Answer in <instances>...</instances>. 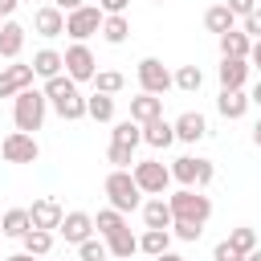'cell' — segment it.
<instances>
[{"label": "cell", "mask_w": 261, "mask_h": 261, "mask_svg": "<svg viewBox=\"0 0 261 261\" xmlns=\"http://www.w3.org/2000/svg\"><path fill=\"white\" fill-rule=\"evenodd\" d=\"M45 110H49V98L41 94V90H20L16 98H12V122H16V130H41V122H45Z\"/></svg>", "instance_id": "cell-1"}, {"label": "cell", "mask_w": 261, "mask_h": 261, "mask_svg": "<svg viewBox=\"0 0 261 261\" xmlns=\"http://www.w3.org/2000/svg\"><path fill=\"white\" fill-rule=\"evenodd\" d=\"M171 232H175L179 241H200L204 224H192V220H171Z\"/></svg>", "instance_id": "cell-38"}, {"label": "cell", "mask_w": 261, "mask_h": 261, "mask_svg": "<svg viewBox=\"0 0 261 261\" xmlns=\"http://www.w3.org/2000/svg\"><path fill=\"white\" fill-rule=\"evenodd\" d=\"M53 4H57V8H61V12H73V8H82V4H86V0H53Z\"/></svg>", "instance_id": "cell-45"}, {"label": "cell", "mask_w": 261, "mask_h": 261, "mask_svg": "<svg viewBox=\"0 0 261 261\" xmlns=\"http://www.w3.org/2000/svg\"><path fill=\"white\" fill-rule=\"evenodd\" d=\"M171 82H175V90H184V94H196V90L204 86V73H200V65H179V69L171 73Z\"/></svg>", "instance_id": "cell-31"}, {"label": "cell", "mask_w": 261, "mask_h": 261, "mask_svg": "<svg viewBox=\"0 0 261 261\" xmlns=\"http://www.w3.org/2000/svg\"><path fill=\"white\" fill-rule=\"evenodd\" d=\"M245 61H249V69H257V73H261V41H253V45H249V57H245Z\"/></svg>", "instance_id": "cell-43"}, {"label": "cell", "mask_w": 261, "mask_h": 261, "mask_svg": "<svg viewBox=\"0 0 261 261\" xmlns=\"http://www.w3.org/2000/svg\"><path fill=\"white\" fill-rule=\"evenodd\" d=\"M241 20H245V29H241V33H249L253 41H261V4H257L249 16H241Z\"/></svg>", "instance_id": "cell-39"}, {"label": "cell", "mask_w": 261, "mask_h": 261, "mask_svg": "<svg viewBox=\"0 0 261 261\" xmlns=\"http://www.w3.org/2000/svg\"><path fill=\"white\" fill-rule=\"evenodd\" d=\"M163 114V98L159 94H139V98H130V118L143 126V122H151V118H159Z\"/></svg>", "instance_id": "cell-21"}, {"label": "cell", "mask_w": 261, "mask_h": 261, "mask_svg": "<svg viewBox=\"0 0 261 261\" xmlns=\"http://www.w3.org/2000/svg\"><path fill=\"white\" fill-rule=\"evenodd\" d=\"M216 77H220V90H245V82H249V61H245V57H220Z\"/></svg>", "instance_id": "cell-13"}, {"label": "cell", "mask_w": 261, "mask_h": 261, "mask_svg": "<svg viewBox=\"0 0 261 261\" xmlns=\"http://www.w3.org/2000/svg\"><path fill=\"white\" fill-rule=\"evenodd\" d=\"M228 8H232V16H249L253 8H257V0H224Z\"/></svg>", "instance_id": "cell-41"}, {"label": "cell", "mask_w": 261, "mask_h": 261, "mask_svg": "<svg viewBox=\"0 0 261 261\" xmlns=\"http://www.w3.org/2000/svg\"><path fill=\"white\" fill-rule=\"evenodd\" d=\"M253 143L261 147V118H257V126H253Z\"/></svg>", "instance_id": "cell-49"}, {"label": "cell", "mask_w": 261, "mask_h": 261, "mask_svg": "<svg viewBox=\"0 0 261 261\" xmlns=\"http://www.w3.org/2000/svg\"><path fill=\"white\" fill-rule=\"evenodd\" d=\"M77 257H82V261H102V257H110V253H106V241H102V237H86V241L77 245Z\"/></svg>", "instance_id": "cell-36"}, {"label": "cell", "mask_w": 261, "mask_h": 261, "mask_svg": "<svg viewBox=\"0 0 261 261\" xmlns=\"http://www.w3.org/2000/svg\"><path fill=\"white\" fill-rule=\"evenodd\" d=\"M249 106H261V82L253 86V94H249Z\"/></svg>", "instance_id": "cell-47"}, {"label": "cell", "mask_w": 261, "mask_h": 261, "mask_svg": "<svg viewBox=\"0 0 261 261\" xmlns=\"http://www.w3.org/2000/svg\"><path fill=\"white\" fill-rule=\"evenodd\" d=\"M102 261H106V257H102Z\"/></svg>", "instance_id": "cell-53"}, {"label": "cell", "mask_w": 261, "mask_h": 261, "mask_svg": "<svg viewBox=\"0 0 261 261\" xmlns=\"http://www.w3.org/2000/svg\"><path fill=\"white\" fill-rule=\"evenodd\" d=\"M61 57H65V73H69L73 82H94L98 61H94V53H90V45H86V41H73Z\"/></svg>", "instance_id": "cell-7"}, {"label": "cell", "mask_w": 261, "mask_h": 261, "mask_svg": "<svg viewBox=\"0 0 261 261\" xmlns=\"http://www.w3.org/2000/svg\"><path fill=\"white\" fill-rule=\"evenodd\" d=\"M212 261H245V257H241V253H237L228 241H220V245L212 249Z\"/></svg>", "instance_id": "cell-40"}, {"label": "cell", "mask_w": 261, "mask_h": 261, "mask_svg": "<svg viewBox=\"0 0 261 261\" xmlns=\"http://www.w3.org/2000/svg\"><path fill=\"white\" fill-rule=\"evenodd\" d=\"M139 86H143V94H167L175 82H171V69L159 57H143L139 61Z\"/></svg>", "instance_id": "cell-9"}, {"label": "cell", "mask_w": 261, "mask_h": 261, "mask_svg": "<svg viewBox=\"0 0 261 261\" xmlns=\"http://www.w3.org/2000/svg\"><path fill=\"white\" fill-rule=\"evenodd\" d=\"M0 155H4V163H37L41 147H37V139L29 130H12V135H4Z\"/></svg>", "instance_id": "cell-8"}, {"label": "cell", "mask_w": 261, "mask_h": 261, "mask_svg": "<svg viewBox=\"0 0 261 261\" xmlns=\"http://www.w3.org/2000/svg\"><path fill=\"white\" fill-rule=\"evenodd\" d=\"M167 249H171V228H143V237H139V253L159 257V253H167Z\"/></svg>", "instance_id": "cell-26"}, {"label": "cell", "mask_w": 261, "mask_h": 261, "mask_svg": "<svg viewBox=\"0 0 261 261\" xmlns=\"http://www.w3.org/2000/svg\"><path fill=\"white\" fill-rule=\"evenodd\" d=\"M216 110H220V118L237 122V118H245V110H249V94H245V90H220Z\"/></svg>", "instance_id": "cell-18"}, {"label": "cell", "mask_w": 261, "mask_h": 261, "mask_svg": "<svg viewBox=\"0 0 261 261\" xmlns=\"http://www.w3.org/2000/svg\"><path fill=\"white\" fill-rule=\"evenodd\" d=\"M155 4H163V0H155Z\"/></svg>", "instance_id": "cell-52"}, {"label": "cell", "mask_w": 261, "mask_h": 261, "mask_svg": "<svg viewBox=\"0 0 261 261\" xmlns=\"http://www.w3.org/2000/svg\"><path fill=\"white\" fill-rule=\"evenodd\" d=\"M86 114H90L94 122H110V118H114V94H98V90H94V94L86 98Z\"/></svg>", "instance_id": "cell-29"}, {"label": "cell", "mask_w": 261, "mask_h": 261, "mask_svg": "<svg viewBox=\"0 0 261 261\" xmlns=\"http://www.w3.org/2000/svg\"><path fill=\"white\" fill-rule=\"evenodd\" d=\"M216 41H220V57H249V45H253V37L241 33V29H228Z\"/></svg>", "instance_id": "cell-23"}, {"label": "cell", "mask_w": 261, "mask_h": 261, "mask_svg": "<svg viewBox=\"0 0 261 261\" xmlns=\"http://www.w3.org/2000/svg\"><path fill=\"white\" fill-rule=\"evenodd\" d=\"M33 29H37L41 37H61V33H65V12H61L57 4H45V8L33 12Z\"/></svg>", "instance_id": "cell-16"}, {"label": "cell", "mask_w": 261, "mask_h": 261, "mask_svg": "<svg viewBox=\"0 0 261 261\" xmlns=\"http://www.w3.org/2000/svg\"><path fill=\"white\" fill-rule=\"evenodd\" d=\"M130 175H135V184H139L143 196H163L167 184H171V171H167L159 159H139V163H130Z\"/></svg>", "instance_id": "cell-5"}, {"label": "cell", "mask_w": 261, "mask_h": 261, "mask_svg": "<svg viewBox=\"0 0 261 261\" xmlns=\"http://www.w3.org/2000/svg\"><path fill=\"white\" fill-rule=\"evenodd\" d=\"M0 241H4V232H0Z\"/></svg>", "instance_id": "cell-51"}, {"label": "cell", "mask_w": 261, "mask_h": 261, "mask_svg": "<svg viewBox=\"0 0 261 261\" xmlns=\"http://www.w3.org/2000/svg\"><path fill=\"white\" fill-rule=\"evenodd\" d=\"M29 228H33V220H29V208H8V212L0 216V232H4V237H12V241H20Z\"/></svg>", "instance_id": "cell-25"}, {"label": "cell", "mask_w": 261, "mask_h": 261, "mask_svg": "<svg viewBox=\"0 0 261 261\" xmlns=\"http://www.w3.org/2000/svg\"><path fill=\"white\" fill-rule=\"evenodd\" d=\"M61 216H65V208L53 200V196H41V200H33V208H29V220H33V228H57L61 224Z\"/></svg>", "instance_id": "cell-11"}, {"label": "cell", "mask_w": 261, "mask_h": 261, "mask_svg": "<svg viewBox=\"0 0 261 261\" xmlns=\"http://www.w3.org/2000/svg\"><path fill=\"white\" fill-rule=\"evenodd\" d=\"M102 41L106 45H122L126 37H130V20H126V12H118V16H102Z\"/></svg>", "instance_id": "cell-28"}, {"label": "cell", "mask_w": 261, "mask_h": 261, "mask_svg": "<svg viewBox=\"0 0 261 261\" xmlns=\"http://www.w3.org/2000/svg\"><path fill=\"white\" fill-rule=\"evenodd\" d=\"M57 232H61L69 245H82L86 237H94V216H90V212H65L61 224H57Z\"/></svg>", "instance_id": "cell-12"}, {"label": "cell", "mask_w": 261, "mask_h": 261, "mask_svg": "<svg viewBox=\"0 0 261 261\" xmlns=\"http://www.w3.org/2000/svg\"><path fill=\"white\" fill-rule=\"evenodd\" d=\"M16 4H20V0H0V20H8V16L16 12Z\"/></svg>", "instance_id": "cell-44"}, {"label": "cell", "mask_w": 261, "mask_h": 261, "mask_svg": "<svg viewBox=\"0 0 261 261\" xmlns=\"http://www.w3.org/2000/svg\"><path fill=\"white\" fill-rule=\"evenodd\" d=\"M122 224H126V216H122L118 208H102V212L94 216V232H98V237H110V232H118Z\"/></svg>", "instance_id": "cell-33"}, {"label": "cell", "mask_w": 261, "mask_h": 261, "mask_svg": "<svg viewBox=\"0 0 261 261\" xmlns=\"http://www.w3.org/2000/svg\"><path fill=\"white\" fill-rule=\"evenodd\" d=\"M0 261H37V257H33V253H24V249H20V253H8V257H0Z\"/></svg>", "instance_id": "cell-46"}, {"label": "cell", "mask_w": 261, "mask_h": 261, "mask_svg": "<svg viewBox=\"0 0 261 261\" xmlns=\"http://www.w3.org/2000/svg\"><path fill=\"white\" fill-rule=\"evenodd\" d=\"M143 224L147 228H171V204L163 196H151L143 204Z\"/></svg>", "instance_id": "cell-22"}, {"label": "cell", "mask_w": 261, "mask_h": 261, "mask_svg": "<svg viewBox=\"0 0 261 261\" xmlns=\"http://www.w3.org/2000/svg\"><path fill=\"white\" fill-rule=\"evenodd\" d=\"M167 171H171V179H179L184 188H208V184L216 179L212 159H200V155H179Z\"/></svg>", "instance_id": "cell-4"}, {"label": "cell", "mask_w": 261, "mask_h": 261, "mask_svg": "<svg viewBox=\"0 0 261 261\" xmlns=\"http://www.w3.org/2000/svg\"><path fill=\"white\" fill-rule=\"evenodd\" d=\"M106 241V253L114 257V261H130L135 253H139V237L130 232V224H122L118 232H110V237H102Z\"/></svg>", "instance_id": "cell-15"}, {"label": "cell", "mask_w": 261, "mask_h": 261, "mask_svg": "<svg viewBox=\"0 0 261 261\" xmlns=\"http://www.w3.org/2000/svg\"><path fill=\"white\" fill-rule=\"evenodd\" d=\"M102 188H106V200H110V208H118L122 216L139 208V196H143V192H139V184H135L130 167H114V171L106 175V184H102Z\"/></svg>", "instance_id": "cell-2"}, {"label": "cell", "mask_w": 261, "mask_h": 261, "mask_svg": "<svg viewBox=\"0 0 261 261\" xmlns=\"http://www.w3.org/2000/svg\"><path fill=\"white\" fill-rule=\"evenodd\" d=\"M102 8H94V4H82V8H73V12H65V33L73 37V41H90L98 29H102Z\"/></svg>", "instance_id": "cell-6"}, {"label": "cell", "mask_w": 261, "mask_h": 261, "mask_svg": "<svg viewBox=\"0 0 261 261\" xmlns=\"http://www.w3.org/2000/svg\"><path fill=\"white\" fill-rule=\"evenodd\" d=\"M171 126H175V139H179V143H200V139L208 135V118H204L200 110H184Z\"/></svg>", "instance_id": "cell-14"}, {"label": "cell", "mask_w": 261, "mask_h": 261, "mask_svg": "<svg viewBox=\"0 0 261 261\" xmlns=\"http://www.w3.org/2000/svg\"><path fill=\"white\" fill-rule=\"evenodd\" d=\"M126 4H130V0H98V8H102L106 16H118V12H126Z\"/></svg>", "instance_id": "cell-42"}, {"label": "cell", "mask_w": 261, "mask_h": 261, "mask_svg": "<svg viewBox=\"0 0 261 261\" xmlns=\"http://www.w3.org/2000/svg\"><path fill=\"white\" fill-rule=\"evenodd\" d=\"M61 69H65V57L57 49H37L33 53V73L37 77H57Z\"/></svg>", "instance_id": "cell-24"}, {"label": "cell", "mask_w": 261, "mask_h": 261, "mask_svg": "<svg viewBox=\"0 0 261 261\" xmlns=\"http://www.w3.org/2000/svg\"><path fill=\"white\" fill-rule=\"evenodd\" d=\"M53 102V110L65 118V122H77V118H86V98L77 94V90H69V94H57V98H49Z\"/></svg>", "instance_id": "cell-20"}, {"label": "cell", "mask_w": 261, "mask_h": 261, "mask_svg": "<svg viewBox=\"0 0 261 261\" xmlns=\"http://www.w3.org/2000/svg\"><path fill=\"white\" fill-rule=\"evenodd\" d=\"M122 86H126V77H122L118 69H98V73H94V90H98V94H118Z\"/></svg>", "instance_id": "cell-34"}, {"label": "cell", "mask_w": 261, "mask_h": 261, "mask_svg": "<svg viewBox=\"0 0 261 261\" xmlns=\"http://www.w3.org/2000/svg\"><path fill=\"white\" fill-rule=\"evenodd\" d=\"M33 65H0V98H16L20 90L33 86Z\"/></svg>", "instance_id": "cell-10"}, {"label": "cell", "mask_w": 261, "mask_h": 261, "mask_svg": "<svg viewBox=\"0 0 261 261\" xmlns=\"http://www.w3.org/2000/svg\"><path fill=\"white\" fill-rule=\"evenodd\" d=\"M171 204V220H192V224H208L212 216V200L200 188H179L175 196H167Z\"/></svg>", "instance_id": "cell-3"}, {"label": "cell", "mask_w": 261, "mask_h": 261, "mask_svg": "<svg viewBox=\"0 0 261 261\" xmlns=\"http://www.w3.org/2000/svg\"><path fill=\"white\" fill-rule=\"evenodd\" d=\"M143 143H147V147H155V151H163V147H171V143H175V126L159 114V118L143 122Z\"/></svg>", "instance_id": "cell-17"}, {"label": "cell", "mask_w": 261, "mask_h": 261, "mask_svg": "<svg viewBox=\"0 0 261 261\" xmlns=\"http://www.w3.org/2000/svg\"><path fill=\"white\" fill-rule=\"evenodd\" d=\"M155 261H184V257H179V253H171V249H167V253H159V257H155Z\"/></svg>", "instance_id": "cell-48"}, {"label": "cell", "mask_w": 261, "mask_h": 261, "mask_svg": "<svg viewBox=\"0 0 261 261\" xmlns=\"http://www.w3.org/2000/svg\"><path fill=\"white\" fill-rule=\"evenodd\" d=\"M20 241H24V253H33V257H45L53 249V232L49 228H29Z\"/></svg>", "instance_id": "cell-32"}, {"label": "cell", "mask_w": 261, "mask_h": 261, "mask_svg": "<svg viewBox=\"0 0 261 261\" xmlns=\"http://www.w3.org/2000/svg\"><path fill=\"white\" fill-rule=\"evenodd\" d=\"M204 29H208V33H216V37H220V33H228V29H237L232 8H228V4H212V8L204 12Z\"/></svg>", "instance_id": "cell-27"}, {"label": "cell", "mask_w": 261, "mask_h": 261, "mask_svg": "<svg viewBox=\"0 0 261 261\" xmlns=\"http://www.w3.org/2000/svg\"><path fill=\"white\" fill-rule=\"evenodd\" d=\"M106 159H110L114 167H130V163H135V147H122V143H110V151H106Z\"/></svg>", "instance_id": "cell-37"}, {"label": "cell", "mask_w": 261, "mask_h": 261, "mask_svg": "<svg viewBox=\"0 0 261 261\" xmlns=\"http://www.w3.org/2000/svg\"><path fill=\"white\" fill-rule=\"evenodd\" d=\"M245 261H261V249H253V253H245Z\"/></svg>", "instance_id": "cell-50"}, {"label": "cell", "mask_w": 261, "mask_h": 261, "mask_svg": "<svg viewBox=\"0 0 261 261\" xmlns=\"http://www.w3.org/2000/svg\"><path fill=\"white\" fill-rule=\"evenodd\" d=\"M20 49H24V24L4 20V24H0V57L16 61V57H20Z\"/></svg>", "instance_id": "cell-19"}, {"label": "cell", "mask_w": 261, "mask_h": 261, "mask_svg": "<svg viewBox=\"0 0 261 261\" xmlns=\"http://www.w3.org/2000/svg\"><path fill=\"white\" fill-rule=\"evenodd\" d=\"M224 241H228V245H232V249H237V253H241V257H245V253H253V249H257V232H253V228H249V224H241V228H232V232H228V237H224Z\"/></svg>", "instance_id": "cell-35"}, {"label": "cell", "mask_w": 261, "mask_h": 261, "mask_svg": "<svg viewBox=\"0 0 261 261\" xmlns=\"http://www.w3.org/2000/svg\"><path fill=\"white\" fill-rule=\"evenodd\" d=\"M110 143H122V147H139V143H143V126H139L135 118H122V122H114V130H110Z\"/></svg>", "instance_id": "cell-30"}]
</instances>
